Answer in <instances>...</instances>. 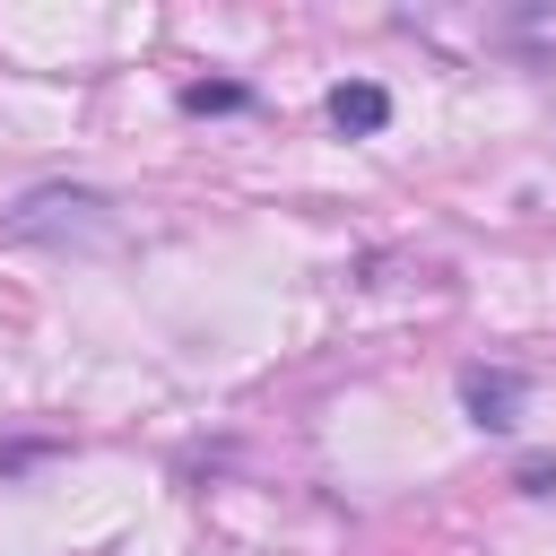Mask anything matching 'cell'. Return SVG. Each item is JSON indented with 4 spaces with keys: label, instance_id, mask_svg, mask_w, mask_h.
<instances>
[{
    "label": "cell",
    "instance_id": "cell-1",
    "mask_svg": "<svg viewBox=\"0 0 556 556\" xmlns=\"http://www.w3.org/2000/svg\"><path fill=\"white\" fill-rule=\"evenodd\" d=\"M9 243H104L113 235V200L87 191V182H35L9 217H0Z\"/></svg>",
    "mask_w": 556,
    "mask_h": 556
},
{
    "label": "cell",
    "instance_id": "cell-2",
    "mask_svg": "<svg viewBox=\"0 0 556 556\" xmlns=\"http://www.w3.org/2000/svg\"><path fill=\"white\" fill-rule=\"evenodd\" d=\"M521 400H530V374H513V365H469V374H460V408H469V426H486V434L521 426Z\"/></svg>",
    "mask_w": 556,
    "mask_h": 556
},
{
    "label": "cell",
    "instance_id": "cell-3",
    "mask_svg": "<svg viewBox=\"0 0 556 556\" xmlns=\"http://www.w3.org/2000/svg\"><path fill=\"white\" fill-rule=\"evenodd\" d=\"M391 122V96L374 87V78H339L330 87V130H348V139H374Z\"/></svg>",
    "mask_w": 556,
    "mask_h": 556
},
{
    "label": "cell",
    "instance_id": "cell-4",
    "mask_svg": "<svg viewBox=\"0 0 556 556\" xmlns=\"http://www.w3.org/2000/svg\"><path fill=\"white\" fill-rule=\"evenodd\" d=\"M243 104H252L243 78H191L182 87V113H243Z\"/></svg>",
    "mask_w": 556,
    "mask_h": 556
},
{
    "label": "cell",
    "instance_id": "cell-5",
    "mask_svg": "<svg viewBox=\"0 0 556 556\" xmlns=\"http://www.w3.org/2000/svg\"><path fill=\"white\" fill-rule=\"evenodd\" d=\"M513 486H521V495H556V452H530V460H513Z\"/></svg>",
    "mask_w": 556,
    "mask_h": 556
}]
</instances>
